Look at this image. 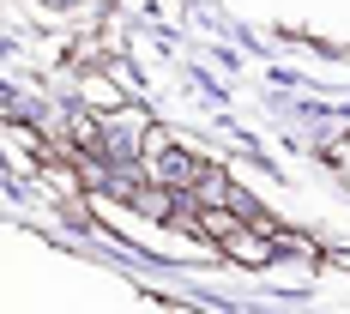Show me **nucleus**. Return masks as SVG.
Listing matches in <instances>:
<instances>
[{"instance_id": "nucleus-1", "label": "nucleus", "mask_w": 350, "mask_h": 314, "mask_svg": "<svg viewBox=\"0 0 350 314\" xmlns=\"http://www.w3.org/2000/svg\"><path fill=\"white\" fill-rule=\"evenodd\" d=\"M200 230H206V236H217V242H224V254H236L242 266H266V260H272V248H266V236H260V230H247L242 218H230V211H217V206L200 211Z\"/></svg>"}, {"instance_id": "nucleus-2", "label": "nucleus", "mask_w": 350, "mask_h": 314, "mask_svg": "<svg viewBox=\"0 0 350 314\" xmlns=\"http://www.w3.org/2000/svg\"><path fill=\"white\" fill-rule=\"evenodd\" d=\"M151 145H157V151H151V163H157V175H163V181H175V187H187V181H206V163H200V157H181V151H175L163 133H157Z\"/></svg>"}]
</instances>
